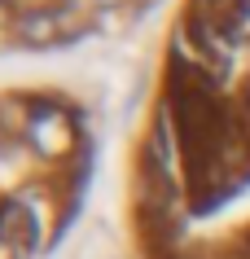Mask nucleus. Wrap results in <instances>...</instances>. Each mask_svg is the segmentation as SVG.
<instances>
[{
    "instance_id": "1",
    "label": "nucleus",
    "mask_w": 250,
    "mask_h": 259,
    "mask_svg": "<svg viewBox=\"0 0 250 259\" xmlns=\"http://www.w3.org/2000/svg\"><path fill=\"white\" fill-rule=\"evenodd\" d=\"M31 145L40 154H66L70 150V123L57 110H31V127H27Z\"/></svg>"
},
{
    "instance_id": "2",
    "label": "nucleus",
    "mask_w": 250,
    "mask_h": 259,
    "mask_svg": "<svg viewBox=\"0 0 250 259\" xmlns=\"http://www.w3.org/2000/svg\"><path fill=\"white\" fill-rule=\"evenodd\" d=\"M123 0H66V9H79V14H101V9H114Z\"/></svg>"
},
{
    "instance_id": "3",
    "label": "nucleus",
    "mask_w": 250,
    "mask_h": 259,
    "mask_svg": "<svg viewBox=\"0 0 250 259\" xmlns=\"http://www.w3.org/2000/svg\"><path fill=\"white\" fill-rule=\"evenodd\" d=\"M5 22H14V18H9V5L0 0V31H5Z\"/></svg>"
}]
</instances>
